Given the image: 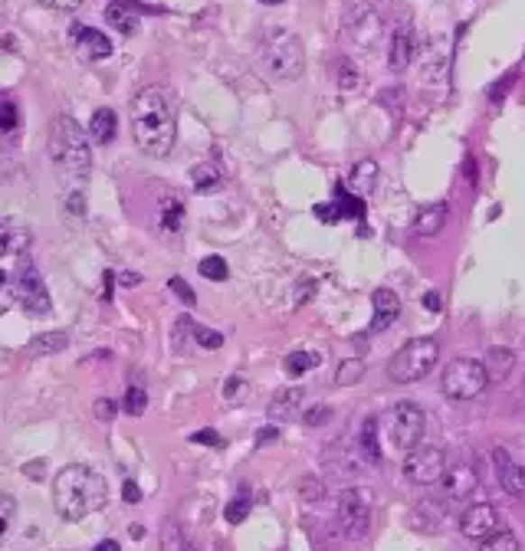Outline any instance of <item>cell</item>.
<instances>
[{"mask_svg":"<svg viewBox=\"0 0 525 551\" xmlns=\"http://www.w3.org/2000/svg\"><path fill=\"white\" fill-rule=\"evenodd\" d=\"M132 138L148 158H168L178 142L171 96L161 86H145L132 99Z\"/></svg>","mask_w":525,"mask_h":551,"instance_id":"6da1fadb","label":"cell"},{"mask_svg":"<svg viewBox=\"0 0 525 551\" xmlns=\"http://www.w3.org/2000/svg\"><path fill=\"white\" fill-rule=\"evenodd\" d=\"M106 502H109V486H106V476H99L96 470L82 463H69L56 473L53 506L63 522H82L92 512H102Z\"/></svg>","mask_w":525,"mask_h":551,"instance_id":"7a4b0ae2","label":"cell"},{"mask_svg":"<svg viewBox=\"0 0 525 551\" xmlns=\"http://www.w3.org/2000/svg\"><path fill=\"white\" fill-rule=\"evenodd\" d=\"M50 158H53L60 178L69 184H82L92 171L89 135L79 128L73 115H56L50 125Z\"/></svg>","mask_w":525,"mask_h":551,"instance_id":"3957f363","label":"cell"},{"mask_svg":"<svg viewBox=\"0 0 525 551\" xmlns=\"http://www.w3.org/2000/svg\"><path fill=\"white\" fill-rule=\"evenodd\" d=\"M260 56L266 69L280 79H296L306 66V50H302V40L286 27H272L262 33Z\"/></svg>","mask_w":525,"mask_h":551,"instance_id":"277c9868","label":"cell"},{"mask_svg":"<svg viewBox=\"0 0 525 551\" xmlns=\"http://www.w3.org/2000/svg\"><path fill=\"white\" fill-rule=\"evenodd\" d=\"M437 358H440V348L434 338H410L408 344H401L398 352L391 354L388 378L394 384H414L437 368Z\"/></svg>","mask_w":525,"mask_h":551,"instance_id":"5b68a950","label":"cell"},{"mask_svg":"<svg viewBox=\"0 0 525 551\" xmlns=\"http://www.w3.org/2000/svg\"><path fill=\"white\" fill-rule=\"evenodd\" d=\"M486 388H489V374L483 368V362H476V358H456V362L447 364L444 378H440V390L453 400L480 398Z\"/></svg>","mask_w":525,"mask_h":551,"instance_id":"8992f818","label":"cell"},{"mask_svg":"<svg viewBox=\"0 0 525 551\" xmlns=\"http://www.w3.org/2000/svg\"><path fill=\"white\" fill-rule=\"evenodd\" d=\"M424 427H427V417L424 410L410 400H401L394 404L384 414V430H388V440L398 446L401 453H410L414 446H420L424 440Z\"/></svg>","mask_w":525,"mask_h":551,"instance_id":"52a82bcc","label":"cell"},{"mask_svg":"<svg viewBox=\"0 0 525 551\" xmlns=\"http://www.w3.org/2000/svg\"><path fill=\"white\" fill-rule=\"evenodd\" d=\"M14 302L30 316H50V308H53L43 276L30 260H20V266L14 270Z\"/></svg>","mask_w":525,"mask_h":551,"instance_id":"ba28073f","label":"cell"},{"mask_svg":"<svg viewBox=\"0 0 525 551\" xmlns=\"http://www.w3.org/2000/svg\"><path fill=\"white\" fill-rule=\"evenodd\" d=\"M447 466L450 463H447V453L440 446H414L404 460V476L417 486H434L444 479Z\"/></svg>","mask_w":525,"mask_h":551,"instance_id":"9c48e42d","label":"cell"},{"mask_svg":"<svg viewBox=\"0 0 525 551\" xmlns=\"http://www.w3.org/2000/svg\"><path fill=\"white\" fill-rule=\"evenodd\" d=\"M372 522V502L362 489H345L338 496V528L345 532V538H362L368 532Z\"/></svg>","mask_w":525,"mask_h":551,"instance_id":"30bf717a","label":"cell"},{"mask_svg":"<svg viewBox=\"0 0 525 551\" xmlns=\"http://www.w3.org/2000/svg\"><path fill=\"white\" fill-rule=\"evenodd\" d=\"M345 33L352 37L355 46H364V50H372L374 40L381 37V17L374 7H364V4H358V7L348 10V17H345Z\"/></svg>","mask_w":525,"mask_h":551,"instance_id":"8fae6325","label":"cell"},{"mask_svg":"<svg viewBox=\"0 0 525 551\" xmlns=\"http://www.w3.org/2000/svg\"><path fill=\"white\" fill-rule=\"evenodd\" d=\"M69 37H73L76 53L86 60V63H99V60H109L112 56V40L96 27H86V23H73L69 27Z\"/></svg>","mask_w":525,"mask_h":551,"instance_id":"7c38bea8","label":"cell"},{"mask_svg":"<svg viewBox=\"0 0 525 551\" xmlns=\"http://www.w3.org/2000/svg\"><path fill=\"white\" fill-rule=\"evenodd\" d=\"M460 532L466 535V538H473V542H483V538H489L493 532H499L496 506H489V502H476V506H470L460 515Z\"/></svg>","mask_w":525,"mask_h":551,"instance_id":"4fadbf2b","label":"cell"},{"mask_svg":"<svg viewBox=\"0 0 525 551\" xmlns=\"http://www.w3.org/2000/svg\"><path fill=\"white\" fill-rule=\"evenodd\" d=\"M440 482H444V492L450 499H466L480 486V473H476L473 463H453V466H447Z\"/></svg>","mask_w":525,"mask_h":551,"instance_id":"5bb4252c","label":"cell"},{"mask_svg":"<svg viewBox=\"0 0 525 551\" xmlns=\"http://www.w3.org/2000/svg\"><path fill=\"white\" fill-rule=\"evenodd\" d=\"M493 466H496L499 486L506 489L509 496L525 499V466L516 463L506 450H493Z\"/></svg>","mask_w":525,"mask_h":551,"instance_id":"9a60e30c","label":"cell"},{"mask_svg":"<svg viewBox=\"0 0 525 551\" xmlns=\"http://www.w3.org/2000/svg\"><path fill=\"white\" fill-rule=\"evenodd\" d=\"M30 240H33V234H30V226L23 220L0 217V260L4 256H23Z\"/></svg>","mask_w":525,"mask_h":551,"instance_id":"2e32d148","label":"cell"},{"mask_svg":"<svg viewBox=\"0 0 525 551\" xmlns=\"http://www.w3.org/2000/svg\"><path fill=\"white\" fill-rule=\"evenodd\" d=\"M372 306H374V318H372V332H384V328H391L394 322H398L401 316V298L394 289H374L372 296Z\"/></svg>","mask_w":525,"mask_h":551,"instance_id":"e0dca14e","label":"cell"},{"mask_svg":"<svg viewBox=\"0 0 525 551\" xmlns=\"http://www.w3.org/2000/svg\"><path fill=\"white\" fill-rule=\"evenodd\" d=\"M414 60V30L410 27H398L391 33V46H388V63L394 73H404Z\"/></svg>","mask_w":525,"mask_h":551,"instance_id":"ac0fdd59","label":"cell"},{"mask_svg":"<svg viewBox=\"0 0 525 551\" xmlns=\"http://www.w3.org/2000/svg\"><path fill=\"white\" fill-rule=\"evenodd\" d=\"M345 188L352 190L355 197H372L374 188H378V164L372 161V158H364V161L352 164V171H348V181H345Z\"/></svg>","mask_w":525,"mask_h":551,"instance_id":"d6986e66","label":"cell"},{"mask_svg":"<svg viewBox=\"0 0 525 551\" xmlns=\"http://www.w3.org/2000/svg\"><path fill=\"white\" fill-rule=\"evenodd\" d=\"M447 214H450V207H447L444 200L420 207L414 217V234L417 236H437L447 226Z\"/></svg>","mask_w":525,"mask_h":551,"instance_id":"ffe728a7","label":"cell"},{"mask_svg":"<svg viewBox=\"0 0 525 551\" xmlns=\"http://www.w3.org/2000/svg\"><path fill=\"white\" fill-rule=\"evenodd\" d=\"M115 132H118V118L112 109H96L92 112V122H89V138L96 145H112L115 142Z\"/></svg>","mask_w":525,"mask_h":551,"instance_id":"44dd1931","label":"cell"},{"mask_svg":"<svg viewBox=\"0 0 525 551\" xmlns=\"http://www.w3.org/2000/svg\"><path fill=\"white\" fill-rule=\"evenodd\" d=\"M299 407H302V390L299 388H286L270 400V417L282 424V420H292Z\"/></svg>","mask_w":525,"mask_h":551,"instance_id":"7402d4cb","label":"cell"},{"mask_svg":"<svg viewBox=\"0 0 525 551\" xmlns=\"http://www.w3.org/2000/svg\"><path fill=\"white\" fill-rule=\"evenodd\" d=\"M69 348V335L66 332H43L27 344L30 358H43V354H60Z\"/></svg>","mask_w":525,"mask_h":551,"instance_id":"603a6c76","label":"cell"},{"mask_svg":"<svg viewBox=\"0 0 525 551\" xmlns=\"http://www.w3.org/2000/svg\"><path fill=\"white\" fill-rule=\"evenodd\" d=\"M106 20H109L112 27L122 33V37H132V33H138V14L132 7H125V4H109L106 7Z\"/></svg>","mask_w":525,"mask_h":551,"instance_id":"cb8c5ba5","label":"cell"},{"mask_svg":"<svg viewBox=\"0 0 525 551\" xmlns=\"http://www.w3.org/2000/svg\"><path fill=\"white\" fill-rule=\"evenodd\" d=\"M512 364H516V354L509 352V348H489L483 368H486L489 381H502V378H509Z\"/></svg>","mask_w":525,"mask_h":551,"instance_id":"d4e9b609","label":"cell"},{"mask_svg":"<svg viewBox=\"0 0 525 551\" xmlns=\"http://www.w3.org/2000/svg\"><path fill=\"white\" fill-rule=\"evenodd\" d=\"M190 181H194L198 190H214V188H220V181H224V171L210 161L194 164V168H190Z\"/></svg>","mask_w":525,"mask_h":551,"instance_id":"484cf974","label":"cell"},{"mask_svg":"<svg viewBox=\"0 0 525 551\" xmlns=\"http://www.w3.org/2000/svg\"><path fill=\"white\" fill-rule=\"evenodd\" d=\"M318 364H322V354L292 352L290 358H286V374H290V378H302V374H309V371H316Z\"/></svg>","mask_w":525,"mask_h":551,"instance_id":"4316f807","label":"cell"},{"mask_svg":"<svg viewBox=\"0 0 525 551\" xmlns=\"http://www.w3.org/2000/svg\"><path fill=\"white\" fill-rule=\"evenodd\" d=\"M161 551H198L190 545V538L184 535V528L178 522H164L161 528Z\"/></svg>","mask_w":525,"mask_h":551,"instance_id":"83f0119b","label":"cell"},{"mask_svg":"<svg viewBox=\"0 0 525 551\" xmlns=\"http://www.w3.org/2000/svg\"><path fill=\"white\" fill-rule=\"evenodd\" d=\"M358 446L368 456V463L381 460V446H378V417H368L362 427V436H358Z\"/></svg>","mask_w":525,"mask_h":551,"instance_id":"f1b7e54d","label":"cell"},{"mask_svg":"<svg viewBox=\"0 0 525 551\" xmlns=\"http://www.w3.org/2000/svg\"><path fill=\"white\" fill-rule=\"evenodd\" d=\"M14 519H17V499L0 492V545L7 542L10 528H14Z\"/></svg>","mask_w":525,"mask_h":551,"instance_id":"f546056e","label":"cell"},{"mask_svg":"<svg viewBox=\"0 0 525 551\" xmlns=\"http://www.w3.org/2000/svg\"><path fill=\"white\" fill-rule=\"evenodd\" d=\"M198 270H200V276L210 282H224L226 276H230V266H226L224 256H204Z\"/></svg>","mask_w":525,"mask_h":551,"instance_id":"4dcf8cb0","label":"cell"},{"mask_svg":"<svg viewBox=\"0 0 525 551\" xmlns=\"http://www.w3.org/2000/svg\"><path fill=\"white\" fill-rule=\"evenodd\" d=\"M161 226L168 234H178L184 226V204L181 200H164L161 207Z\"/></svg>","mask_w":525,"mask_h":551,"instance_id":"1f68e13d","label":"cell"},{"mask_svg":"<svg viewBox=\"0 0 525 551\" xmlns=\"http://www.w3.org/2000/svg\"><path fill=\"white\" fill-rule=\"evenodd\" d=\"M480 551H519V538L512 532H506V528H499L489 538H483Z\"/></svg>","mask_w":525,"mask_h":551,"instance_id":"d6a6232c","label":"cell"},{"mask_svg":"<svg viewBox=\"0 0 525 551\" xmlns=\"http://www.w3.org/2000/svg\"><path fill=\"white\" fill-rule=\"evenodd\" d=\"M362 378H364V362H362V358H348V362H342V368H338V374H336V381L342 384V388L358 384Z\"/></svg>","mask_w":525,"mask_h":551,"instance_id":"836d02e7","label":"cell"},{"mask_svg":"<svg viewBox=\"0 0 525 551\" xmlns=\"http://www.w3.org/2000/svg\"><path fill=\"white\" fill-rule=\"evenodd\" d=\"M145 407H148V394L142 388H128L125 390V410L132 417H142L145 414Z\"/></svg>","mask_w":525,"mask_h":551,"instance_id":"e575fe53","label":"cell"},{"mask_svg":"<svg viewBox=\"0 0 525 551\" xmlns=\"http://www.w3.org/2000/svg\"><path fill=\"white\" fill-rule=\"evenodd\" d=\"M17 122H20L17 106H14L10 99H0V132H14Z\"/></svg>","mask_w":525,"mask_h":551,"instance_id":"d590c367","label":"cell"},{"mask_svg":"<svg viewBox=\"0 0 525 551\" xmlns=\"http://www.w3.org/2000/svg\"><path fill=\"white\" fill-rule=\"evenodd\" d=\"M246 512H250V499L246 496H240V499H234L230 506H226V512H224V519L230 525H240L246 519Z\"/></svg>","mask_w":525,"mask_h":551,"instance_id":"8d00e7d4","label":"cell"},{"mask_svg":"<svg viewBox=\"0 0 525 551\" xmlns=\"http://www.w3.org/2000/svg\"><path fill=\"white\" fill-rule=\"evenodd\" d=\"M168 289H171L174 296L181 298L184 306H194V302H198V296H194V289H190V286L181 280V276H171V280H168Z\"/></svg>","mask_w":525,"mask_h":551,"instance_id":"74e56055","label":"cell"},{"mask_svg":"<svg viewBox=\"0 0 525 551\" xmlns=\"http://www.w3.org/2000/svg\"><path fill=\"white\" fill-rule=\"evenodd\" d=\"M14 302V270H0V312Z\"/></svg>","mask_w":525,"mask_h":551,"instance_id":"f35d334b","label":"cell"},{"mask_svg":"<svg viewBox=\"0 0 525 551\" xmlns=\"http://www.w3.org/2000/svg\"><path fill=\"white\" fill-rule=\"evenodd\" d=\"M194 338H198L200 348H220V344H224V335L210 332V328H204V326H194Z\"/></svg>","mask_w":525,"mask_h":551,"instance_id":"ab89813d","label":"cell"},{"mask_svg":"<svg viewBox=\"0 0 525 551\" xmlns=\"http://www.w3.org/2000/svg\"><path fill=\"white\" fill-rule=\"evenodd\" d=\"M328 417H332V407H326V404H316V407H309L306 414H302V420H306L309 427H318V424H326Z\"/></svg>","mask_w":525,"mask_h":551,"instance_id":"60d3db41","label":"cell"},{"mask_svg":"<svg viewBox=\"0 0 525 551\" xmlns=\"http://www.w3.org/2000/svg\"><path fill=\"white\" fill-rule=\"evenodd\" d=\"M43 7L56 10V14H73V10H79L82 0H40Z\"/></svg>","mask_w":525,"mask_h":551,"instance_id":"b9f144b4","label":"cell"},{"mask_svg":"<svg viewBox=\"0 0 525 551\" xmlns=\"http://www.w3.org/2000/svg\"><path fill=\"white\" fill-rule=\"evenodd\" d=\"M244 388H246V381H244V378H230V381L224 384V398H226V400L240 398V394H244Z\"/></svg>","mask_w":525,"mask_h":551,"instance_id":"7bdbcfd3","label":"cell"},{"mask_svg":"<svg viewBox=\"0 0 525 551\" xmlns=\"http://www.w3.org/2000/svg\"><path fill=\"white\" fill-rule=\"evenodd\" d=\"M96 417H99V420H112V417H115V400H109V398L96 400Z\"/></svg>","mask_w":525,"mask_h":551,"instance_id":"ee69618b","label":"cell"},{"mask_svg":"<svg viewBox=\"0 0 525 551\" xmlns=\"http://www.w3.org/2000/svg\"><path fill=\"white\" fill-rule=\"evenodd\" d=\"M190 440H194V443H207V446H220V443H224L217 436V430H198V434L190 436Z\"/></svg>","mask_w":525,"mask_h":551,"instance_id":"f6af8a7d","label":"cell"},{"mask_svg":"<svg viewBox=\"0 0 525 551\" xmlns=\"http://www.w3.org/2000/svg\"><path fill=\"white\" fill-rule=\"evenodd\" d=\"M122 499H125V502H142V489H138V482L128 479L125 489H122Z\"/></svg>","mask_w":525,"mask_h":551,"instance_id":"bcb514c9","label":"cell"},{"mask_svg":"<svg viewBox=\"0 0 525 551\" xmlns=\"http://www.w3.org/2000/svg\"><path fill=\"white\" fill-rule=\"evenodd\" d=\"M424 308H430V312H440V308H444V298H440V292H427V296H424Z\"/></svg>","mask_w":525,"mask_h":551,"instance_id":"7dc6e473","label":"cell"},{"mask_svg":"<svg viewBox=\"0 0 525 551\" xmlns=\"http://www.w3.org/2000/svg\"><path fill=\"white\" fill-rule=\"evenodd\" d=\"M355 82H358V76L352 73V66L345 63V69H342V92H348V89H352Z\"/></svg>","mask_w":525,"mask_h":551,"instance_id":"c3c4849f","label":"cell"},{"mask_svg":"<svg viewBox=\"0 0 525 551\" xmlns=\"http://www.w3.org/2000/svg\"><path fill=\"white\" fill-rule=\"evenodd\" d=\"M302 496H309V499H318V496H322V489H318L316 479H309V482H302Z\"/></svg>","mask_w":525,"mask_h":551,"instance_id":"681fc988","label":"cell"},{"mask_svg":"<svg viewBox=\"0 0 525 551\" xmlns=\"http://www.w3.org/2000/svg\"><path fill=\"white\" fill-rule=\"evenodd\" d=\"M280 436V430L276 427H266V430H260V443H270V440H276Z\"/></svg>","mask_w":525,"mask_h":551,"instance_id":"f907efd6","label":"cell"},{"mask_svg":"<svg viewBox=\"0 0 525 551\" xmlns=\"http://www.w3.org/2000/svg\"><path fill=\"white\" fill-rule=\"evenodd\" d=\"M138 282H142L138 272H122V286H138Z\"/></svg>","mask_w":525,"mask_h":551,"instance_id":"816d5d0a","label":"cell"},{"mask_svg":"<svg viewBox=\"0 0 525 551\" xmlns=\"http://www.w3.org/2000/svg\"><path fill=\"white\" fill-rule=\"evenodd\" d=\"M92 551H122V548H118V542H112V538H106V542H99V545H96V548H92Z\"/></svg>","mask_w":525,"mask_h":551,"instance_id":"f5cc1de1","label":"cell"},{"mask_svg":"<svg viewBox=\"0 0 525 551\" xmlns=\"http://www.w3.org/2000/svg\"><path fill=\"white\" fill-rule=\"evenodd\" d=\"M112 276L115 272H106V298H112Z\"/></svg>","mask_w":525,"mask_h":551,"instance_id":"db71d44e","label":"cell"},{"mask_svg":"<svg viewBox=\"0 0 525 551\" xmlns=\"http://www.w3.org/2000/svg\"><path fill=\"white\" fill-rule=\"evenodd\" d=\"M260 4H266V7H272V4H282V0H260Z\"/></svg>","mask_w":525,"mask_h":551,"instance_id":"11a10c76","label":"cell"}]
</instances>
